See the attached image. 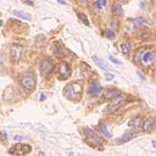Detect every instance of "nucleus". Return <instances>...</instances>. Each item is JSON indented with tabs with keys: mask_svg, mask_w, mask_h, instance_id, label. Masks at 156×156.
I'll return each instance as SVG.
<instances>
[{
	"mask_svg": "<svg viewBox=\"0 0 156 156\" xmlns=\"http://www.w3.org/2000/svg\"><path fill=\"white\" fill-rule=\"evenodd\" d=\"M112 13H113V16H116V17H119V16L122 15V6H121V4L115 2V4L112 5Z\"/></svg>",
	"mask_w": 156,
	"mask_h": 156,
	"instance_id": "obj_16",
	"label": "nucleus"
},
{
	"mask_svg": "<svg viewBox=\"0 0 156 156\" xmlns=\"http://www.w3.org/2000/svg\"><path fill=\"white\" fill-rule=\"evenodd\" d=\"M105 35H106L107 38H110V39H115V38H116V34H115V32H113L112 29H107V30L105 32Z\"/></svg>",
	"mask_w": 156,
	"mask_h": 156,
	"instance_id": "obj_22",
	"label": "nucleus"
},
{
	"mask_svg": "<svg viewBox=\"0 0 156 156\" xmlns=\"http://www.w3.org/2000/svg\"><path fill=\"white\" fill-rule=\"evenodd\" d=\"M57 1H58V2H60V4H62V5H66V2H65V1H63V0H57Z\"/></svg>",
	"mask_w": 156,
	"mask_h": 156,
	"instance_id": "obj_30",
	"label": "nucleus"
},
{
	"mask_svg": "<svg viewBox=\"0 0 156 156\" xmlns=\"http://www.w3.org/2000/svg\"><path fill=\"white\" fill-rule=\"evenodd\" d=\"M83 133H84V136H85V141L88 143L89 146H91V147H99V146L102 145L101 138L94 130H91L90 128H84L83 129Z\"/></svg>",
	"mask_w": 156,
	"mask_h": 156,
	"instance_id": "obj_2",
	"label": "nucleus"
},
{
	"mask_svg": "<svg viewBox=\"0 0 156 156\" xmlns=\"http://www.w3.org/2000/svg\"><path fill=\"white\" fill-rule=\"evenodd\" d=\"M138 76H140V78H141V79H145V77H144V76H143L140 72H138Z\"/></svg>",
	"mask_w": 156,
	"mask_h": 156,
	"instance_id": "obj_28",
	"label": "nucleus"
},
{
	"mask_svg": "<svg viewBox=\"0 0 156 156\" xmlns=\"http://www.w3.org/2000/svg\"><path fill=\"white\" fill-rule=\"evenodd\" d=\"M91 58H93V61H94V62H95V63H96V65H98V66H99L101 69H104V71H106V69H107L106 63H105V62H104V61H102L100 57H98V56H95V55H94Z\"/></svg>",
	"mask_w": 156,
	"mask_h": 156,
	"instance_id": "obj_18",
	"label": "nucleus"
},
{
	"mask_svg": "<svg viewBox=\"0 0 156 156\" xmlns=\"http://www.w3.org/2000/svg\"><path fill=\"white\" fill-rule=\"evenodd\" d=\"M134 135H135V133H134V132L124 133L121 138L116 139V144H123V143H127V141H129L130 139H133V138H134Z\"/></svg>",
	"mask_w": 156,
	"mask_h": 156,
	"instance_id": "obj_12",
	"label": "nucleus"
},
{
	"mask_svg": "<svg viewBox=\"0 0 156 156\" xmlns=\"http://www.w3.org/2000/svg\"><path fill=\"white\" fill-rule=\"evenodd\" d=\"M82 91H83L82 85H80L79 83L72 82V83H69V84H67V85L65 87V89H63V95H65L67 99L76 101V100H79V99H80Z\"/></svg>",
	"mask_w": 156,
	"mask_h": 156,
	"instance_id": "obj_1",
	"label": "nucleus"
},
{
	"mask_svg": "<svg viewBox=\"0 0 156 156\" xmlns=\"http://www.w3.org/2000/svg\"><path fill=\"white\" fill-rule=\"evenodd\" d=\"M69 74H71V67H69V65L67 63V62H61L60 65H58V72H57V77L60 78V79H67L68 77H69Z\"/></svg>",
	"mask_w": 156,
	"mask_h": 156,
	"instance_id": "obj_6",
	"label": "nucleus"
},
{
	"mask_svg": "<svg viewBox=\"0 0 156 156\" xmlns=\"http://www.w3.org/2000/svg\"><path fill=\"white\" fill-rule=\"evenodd\" d=\"M105 5H106V0H95L94 1V7L98 9V10L102 9Z\"/></svg>",
	"mask_w": 156,
	"mask_h": 156,
	"instance_id": "obj_20",
	"label": "nucleus"
},
{
	"mask_svg": "<svg viewBox=\"0 0 156 156\" xmlns=\"http://www.w3.org/2000/svg\"><path fill=\"white\" fill-rule=\"evenodd\" d=\"M152 145H154V147H156V141H155V140L152 141Z\"/></svg>",
	"mask_w": 156,
	"mask_h": 156,
	"instance_id": "obj_32",
	"label": "nucleus"
},
{
	"mask_svg": "<svg viewBox=\"0 0 156 156\" xmlns=\"http://www.w3.org/2000/svg\"><path fill=\"white\" fill-rule=\"evenodd\" d=\"M121 49H122V54L127 55V54L129 52V50H130V43H129L128 40L123 41V43L121 44Z\"/></svg>",
	"mask_w": 156,
	"mask_h": 156,
	"instance_id": "obj_19",
	"label": "nucleus"
},
{
	"mask_svg": "<svg viewBox=\"0 0 156 156\" xmlns=\"http://www.w3.org/2000/svg\"><path fill=\"white\" fill-rule=\"evenodd\" d=\"M101 91V85L98 80H93L88 87V94L90 96H95Z\"/></svg>",
	"mask_w": 156,
	"mask_h": 156,
	"instance_id": "obj_9",
	"label": "nucleus"
},
{
	"mask_svg": "<svg viewBox=\"0 0 156 156\" xmlns=\"http://www.w3.org/2000/svg\"><path fill=\"white\" fill-rule=\"evenodd\" d=\"M118 1H119V2H122V4H126V2H128L129 0H118Z\"/></svg>",
	"mask_w": 156,
	"mask_h": 156,
	"instance_id": "obj_29",
	"label": "nucleus"
},
{
	"mask_svg": "<svg viewBox=\"0 0 156 156\" xmlns=\"http://www.w3.org/2000/svg\"><path fill=\"white\" fill-rule=\"evenodd\" d=\"M108 60H110L111 62H113V63H116V65H121V61H118L117 58H115V57H113L112 55H110V56H108Z\"/></svg>",
	"mask_w": 156,
	"mask_h": 156,
	"instance_id": "obj_24",
	"label": "nucleus"
},
{
	"mask_svg": "<svg viewBox=\"0 0 156 156\" xmlns=\"http://www.w3.org/2000/svg\"><path fill=\"white\" fill-rule=\"evenodd\" d=\"M155 58V52L152 50H141L140 51V61L144 65H150Z\"/></svg>",
	"mask_w": 156,
	"mask_h": 156,
	"instance_id": "obj_7",
	"label": "nucleus"
},
{
	"mask_svg": "<svg viewBox=\"0 0 156 156\" xmlns=\"http://www.w3.org/2000/svg\"><path fill=\"white\" fill-rule=\"evenodd\" d=\"M119 95H122V93H121L119 90H117V89H108V90L106 91V94H105V96H106L107 99H110V100H113V99L118 98Z\"/></svg>",
	"mask_w": 156,
	"mask_h": 156,
	"instance_id": "obj_14",
	"label": "nucleus"
},
{
	"mask_svg": "<svg viewBox=\"0 0 156 156\" xmlns=\"http://www.w3.org/2000/svg\"><path fill=\"white\" fill-rule=\"evenodd\" d=\"M99 128H100V130L102 132V134H104V135H105L107 139H111V138H112V134H111V133L107 130V126H106L105 123L100 122V123H99Z\"/></svg>",
	"mask_w": 156,
	"mask_h": 156,
	"instance_id": "obj_17",
	"label": "nucleus"
},
{
	"mask_svg": "<svg viewBox=\"0 0 156 156\" xmlns=\"http://www.w3.org/2000/svg\"><path fill=\"white\" fill-rule=\"evenodd\" d=\"M13 15L17 16V17H20L21 20H26V21H29L32 18V16L29 13L23 12V11H18V10H13Z\"/></svg>",
	"mask_w": 156,
	"mask_h": 156,
	"instance_id": "obj_15",
	"label": "nucleus"
},
{
	"mask_svg": "<svg viewBox=\"0 0 156 156\" xmlns=\"http://www.w3.org/2000/svg\"><path fill=\"white\" fill-rule=\"evenodd\" d=\"M22 139H23V136H20V135H16V136H15V140H16V141H21Z\"/></svg>",
	"mask_w": 156,
	"mask_h": 156,
	"instance_id": "obj_26",
	"label": "nucleus"
},
{
	"mask_svg": "<svg viewBox=\"0 0 156 156\" xmlns=\"http://www.w3.org/2000/svg\"><path fill=\"white\" fill-rule=\"evenodd\" d=\"M141 123H143V119L140 118V117H133L129 122H128V127H130L132 129H134V130H139L140 128H141Z\"/></svg>",
	"mask_w": 156,
	"mask_h": 156,
	"instance_id": "obj_11",
	"label": "nucleus"
},
{
	"mask_svg": "<svg viewBox=\"0 0 156 156\" xmlns=\"http://www.w3.org/2000/svg\"><path fill=\"white\" fill-rule=\"evenodd\" d=\"M79 1H80V2H82V4H85V2H87V1H88V0H79Z\"/></svg>",
	"mask_w": 156,
	"mask_h": 156,
	"instance_id": "obj_31",
	"label": "nucleus"
},
{
	"mask_svg": "<svg viewBox=\"0 0 156 156\" xmlns=\"http://www.w3.org/2000/svg\"><path fill=\"white\" fill-rule=\"evenodd\" d=\"M54 71V62L50 58H44L40 62V73L41 76H49Z\"/></svg>",
	"mask_w": 156,
	"mask_h": 156,
	"instance_id": "obj_5",
	"label": "nucleus"
},
{
	"mask_svg": "<svg viewBox=\"0 0 156 156\" xmlns=\"http://www.w3.org/2000/svg\"><path fill=\"white\" fill-rule=\"evenodd\" d=\"M21 84L22 87L27 90V91H33L34 88H35V84H37V80H35V76L32 71H27L22 74V79H21Z\"/></svg>",
	"mask_w": 156,
	"mask_h": 156,
	"instance_id": "obj_3",
	"label": "nucleus"
},
{
	"mask_svg": "<svg viewBox=\"0 0 156 156\" xmlns=\"http://www.w3.org/2000/svg\"><path fill=\"white\" fill-rule=\"evenodd\" d=\"M77 16H78V18H80V21H82L85 26H89V21H88V18H87V16H85L84 13H82V12H77Z\"/></svg>",
	"mask_w": 156,
	"mask_h": 156,
	"instance_id": "obj_21",
	"label": "nucleus"
},
{
	"mask_svg": "<svg viewBox=\"0 0 156 156\" xmlns=\"http://www.w3.org/2000/svg\"><path fill=\"white\" fill-rule=\"evenodd\" d=\"M11 58L16 62V61H20L22 58V55H23V48L18 44H12L11 46Z\"/></svg>",
	"mask_w": 156,
	"mask_h": 156,
	"instance_id": "obj_8",
	"label": "nucleus"
},
{
	"mask_svg": "<svg viewBox=\"0 0 156 156\" xmlns=\"http://www.w3.org/2000/svg\"><path fill=\"white\" fill-rule=\"evenodd\" d=\"M45 98H46V96H45V94H41V96H40V100L43 101V100H45Z\"/></svg>",
	"mask_w": 156,
	"mask_h": 156,
	"instance_id": "obj_27",
	"label": "nucleus"
},
{
	"mask_svg": "<svg viewBox=\"0 0 156 156\" xmlns=\"http://www.w3.org/2000/svg\"><path fill=\"white\" fill-rule=\"evenodd\" d=\"M115 100V102L113 104H111L107 108H106V111H113V110H116L117 107H119L122 104H123V101H124V98L123 96H118V98H116V99H113Z\"/></svg>",
	"mask_w": 156,
	"mask_h": 156,
	"instance_id": "obj_13",
	"label": "nucleus"
},
{
	"mask_svg": "<svg viewBox=\"0 0 156 156\" xmlns=\"http://www.w3.org/2000/svg\"><path fill=\"white\" fill-rule=\"evenodd\" d=\"M32 147L28 144H15L9 149V154L11 155H16V156H23L27 155L28 152H30Z\"/></svg>",
	"mask_w": 156,
	"mask_h": 156,
	"instance_id": "obj_4",
	"label": "nucleus"
},
{
	"mask_svg": "<svg viewBox=\"0 0 156 156\" xmlns=\"http://www.w3.org/2000/svg\"><path fill=\"white\" fill-rule=\"evenodd\" d=\"M133 22H134L135 24H144V23H146L147 21H146L144 17H138V18H135Z\"/></svg>",
	"mask_w": 156,
	"mask_h": 156,
	"instance_id": "obj_23",
	"label": "nucleus"
},
{
	"mask_svg": "<svg viewBox=\"0 0 156 156\" xmlns=\"http://www.w3.org/2000/svg\"><path fill=\"white\" fill-rule=\"evenodd\" d=\"M105 77H106V79H107V80H112V79L115 78V76H113L112 73H106V74H105Z\"/></svg>",
	"mask_w": 156,
	"mask_h": 156,
	"instance_id": "obj_25",
	"label": "nucleus"
},
{
	"mask_svg": "<svg viewBox=\"0 0 156 156\" xmlns=\"http://www.w3.org/2000/svg\"><path fill=\"white\" fill-rule=\"evenodd\" d=\"M0 139H1V133H0Z\"/></svg>",
	"mask_w": 156,
	"mask_h": 156,
	"instance_id": "obj_34",
	"label": "nucleus"
},
{
	"mask_svg": "<svg viewBox=\"0 0 156 156\" xmlns=\"http://www.w3.org/2000/svg\"><path fill=\"white\" fill-rule=\"evenodd\" d=\"M1 24H2V22H1V21H0V26H1Z\"/></svg>",
	"mask_w": 156,
	"mask_h": 156,
	"instance_id": "obj_33",
	"label": "nucleus"
},
{
	"mask_svg": "<svg viewBox=\"0 0 156 156\" xmlns=\"http://www.w3.org/2000/svg\"><path fill=\"white\" fill-rule=\"evenodd\" d=\"M155 123H156V119L152 118V117H149V118H146V119L143 121L141 128H143V130H145V132H150V130L154 128Z\"/></svg>",
	"mask_w": 156,
	"mask_h": 156,
	"instance_id": "obj_10",
	"label": "nucleus"
}]
</instances>
